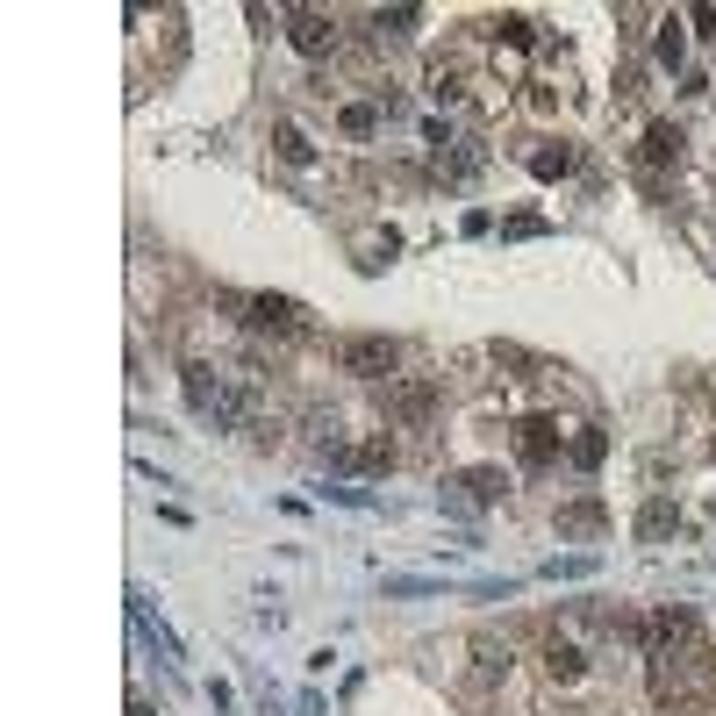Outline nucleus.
<instances>
[{
  "mask_svg": "<svg viewBox=\"0 0 716 716\" xmlns=\"http://www.w3.org/2000/svg\"><path fill=\"white\" fill-rule=\"evenodd\" d=\"M394 358H401V351H394L387 337H344V344H337V366H344L351 380H394Z\"/></svg>",
  "mask_w": 716,
  "mask_h": 716,
  "instance_id": "nucleus-1",
  "label": "nucleus"
},
{
  "mask_svg": "<svg viewBox=\"0 0 716 716\" xmlns=\"http://www.w3.org/2000/svg\"><path fill=\"white\" fill-rule=\"evenodd\" d=\"M287 43L301 58H337V15L323 8H287Z\"/></svg>",
  "mask_w": 716,
  "mask_h": 716,
  "instance_id": "nucleus-2",
  "label": "nucleus"
},
{
  "mask_svg": "<svg viewBox=\"0 0 716 716\" xmlns=\"http://www.w3.org/2000/svg\"><path fill=\"white\" fill-rule=\"evenodd\" d=\"M545 681L552 688H580V681H588V652H580V638H566V631L545 638Z\"/></svg>",
  "mask_w": 716,
  "mask_h": 716,
  "instance_id": "nucleus-3",
  "label": "nucleus"
},
{
  "mask_svg": "<svg viewBox=\"0 0 716 716\" xmlns=\"http://www.w3.org/2000/svg\"><path fill=\"white\" fill-rule=\"evenodd\" d=\"M387 409H394L401 423H423V416L437 409V387H430V380H387Z\"/></svg>",
  "mask_w": 716,
  "mask_h": 716,
  "instance_id": "nucleus-4",
  "label": "nucleus"
},
{
  "mask_svg": "<svg viewBox=\"0 0 716 716\" xmlns=\"http://www.w3.org/2000/svg\"><path fill=\"white\" fill-rule=\"evenodd\" d=\"M244 316H251L258 330H301V301H287V294H251Z\"/></svg>",
  "mask_w": 716,
  "mask_h": 716,
  "instance_id": "nucleus-5",
  "label": "nucleus"
},
{
  "mask_svg": "<svg viewBox=\"0 0 716 716\" xmlns=\"http://www.w3.org/2000/svg\"><path fill=\"white\" fill-rule=\"evenodd\" d=\"M645 158H652V165H681V129H674V122H652V129H645Z\"/></svg>",
  "mask_w": 716,
  "mask_h": 716,
  "instance_id": "nucleus-6",
  "label": "nucleus"
},
{
  "mask_svg": "<svg viewBox=\"0 0 716 716\" xmlns=\"http://www.w3.org/2000/svg\"><path fill=\"white\" fill-rule=\"evenodd\" d=\"M552 452H559V437H552V423H545V416H530V423H523V459H530V466H545Z\"/></svg>",
  "mask_w": 716,
  "mask_h": 716,
  "instance_id": "nucleus-7",
  "label": "nucleus"
},
{
  "mask_svg": "<svg viewBox=\"0 0 716 716\" xmlns=\"http://www.w3.org/2000/svg\"><path fill=\"white\" fill-rule=\"evenodd\" d=\"M273 151H280L287 165H308V158H316V151H308V137H301L294 122H273Z\"/></svg>",
  "mask_w": 716,
  "mask_h": 716,
  "instance_id": "nucleus-8",
  "label": "nucleus"
},
{
  "mask_svg": "<svg viewBox=\"0 0 716 716\" xmlns=\"http://www.w3.org/2000/svg\"><path fill=\"white\" fill-rule=\"evenodd\" d=\"M387 595H401V602H416V595H444V580H430V573H394V580H387Z\"/></svg>",
  "mask_w": 716,
  "mask_h": 716,
  "instance_id": "nucleus-9",
  "label": "nucleus"
},
{
  "mask_svg": "<svg viewBox=\"0 0 716 716\" xmlns=\"http://www.w3.org/2000/svg\"><path fill=\"white\" fill-rule=\"evenodd\" d=\"M681 516H674V502H645V516H638V537H666Z\"/></svg>",
  "mask_w": 716,
  "mask_h": 716,
  "instance_id": "nucleus-10",
  "label": "nucleus"
},
{
  "mask_svg": "<svg viewBox=\"0 0 716 716\" xmlns=\"http://www.w3.org/2000/svg\"><path fill=\"white\" fill-rule=\"evenodd\" d=\"M502 487H509V480H502L495 466H480V473H466V495H473V502H502Z\"/></svg>",
  "mask_w": 716,
  "mask_h": 716,
  "instance_id": "nucleus-11",
  "label": "nucleus"
},
{
  "mask_svg": "<svg viewBox=\"0 0 716 716\" xmlns=\"http://www.w3.org/2000/svg\"><path fill=\"white\" fill-rule=\"evenodd\" d=\"M588 573H595L588 552H573V559H552V566H545V580H588Z\"/></svg>",
  "mask_w": 716,
  "mask_h": 716,
  "instance_id": "nucleus-12",
  "label": "nucleus"
},
{
  "mask_svg": "<svg viewBox=\"0 0 716 716\" xmlns=\"http://www.w3.org/2000/svg\"><path fill=\"white\" fill-rule=\"evenodd\" d=\"M358 466H366V473H387V466H394V444H387V437H373L366 452H358Z\"/></svg>",
  "mask_w": 716,
  "mask_h": 716,
  "instance_id": "nucleus-13",
  "label": "nucleus"
},
{
  "mask_svg": "<svg viewBox=\"0 0 716 716\" xmlns=\"http://www.w3.org/2000/svg\"><path fill=\"white\" fill-rule=\"evenodd\" d=\"M316 495H323V502H344V509H373L366 487H316Z\"/></svg>",
  "mask_w": 716,
  "mask_h": 716,
  "instance_id": "nucleus-14",
  "label": "nucleus"
},
{
  "mask_svg": "<svg viewBox=\"0 0 716 716\" xmlns=\"http://www.w3.org/2000/svg\"><path fill=\"white\" fill-rule=\"evenodd\" d=\"M344 129H351V137H373V129H380V108H344Z\"/></svg>",
  "mask_w": 716,
  "mask_h": 716,
  "instance_id": "nucleus-15",
  "label": "nucleus"
},
{
  "mask_svg": "<svg viewBox=\"0 0 716 716\" xmlns=\"http://www.w3.org/2000/svg\"><path fill=\"white\" fill-rule=\"evenodd\" d=\"M373 22H380V29H387V36H409V29H416V8H394V15H387V8H380V15H373Z\"/></svg>",
  "mask_w": 716,
  "mask_h": 716,
  "instance_id": "nucleus-16",
  "label": "nucleus"
},
{
  "mask_svg": "<svg viewBox=\"0 0 716 716\" xmlns=\"http://www.w3.org/2000/svg\"><path fill=\"white\" fill-rule=\"evenodd\" d=\"M559 523H566V530H588V523H602V509H595V502H573V509H559Z\"/></svg>",
  "mask_w": 716,
  "mask_h": 716,
  "instance_id": "nucleus-17",
  "label": "nucleus"
},
{
  "mask_svg": "<svg viewBox=\"0 0 716 716\" xmlns=\"http://www.w3.org/2000/svg\"><path fill=\"white\" fill-rule=\"evenodd\" d=\"M659 65H681V29L666 22V36H659Z\"/></svg>",
  "mask_w": 716,
  "mask_h": 716,
  "instance_id": "nucleus-18",
  "label": "nucleus"
}]
</instances>
